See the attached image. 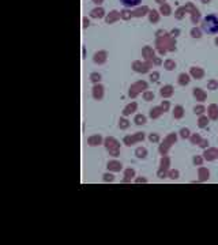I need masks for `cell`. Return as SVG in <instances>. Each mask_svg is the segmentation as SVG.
<instances>
[{
	"label": "cell",
	"mask_w": 218,
	"mask_h": 245,
	"mask_svg": "<svg viewBox=\"0 0 218 245\" xmlns=\"http://www.w3.org/2000/svg\"><path fill=\"white\" fill-rule=\"evenodd\" d=\"M202 30L207 34H217L218 33V15L210 14L202 19Z\"/></svg>",
	"instance_id": "6da1fadb"
},
{
	"label": "cell",
	"mask_w": 218,
	"mask_h": 245,
	"mask_svg": "<svg viewBox=\"0 0 218 245\" xmlns=\"http://www.w3.org/2000/svg\"><path fill=\"white\" fill-rule=\"evenodd\" d=\"M119 1H120L124 7H135V6H138V4H140L142 0H119Z\"/></svg>",
	"instance_id": "7a4b0ae2"
}]
</instances>
